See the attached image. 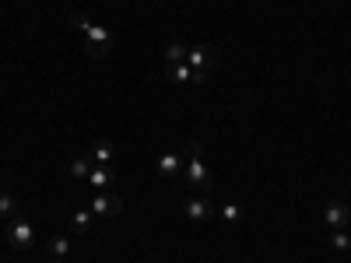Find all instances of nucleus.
I'll return each mask as SVG.
<instances>
[{"mask_svg":"<svg viewBox=\"0 0 351 263\" xmlns=\"http://www.w3.org/2000/svg\"><path fill=\"white\" fill-rule=\"evenodd\" d=\"M71 21H74L77 32L84 36V49H88V56H95V60H106V56L112 53V32H109V28L95 25L84 11H74Z\"/></svg>","mask_w":351,"mask_h":263,"instance_id":"f257e3e1","label":"nucleus"},{"mask_svg":"<svg viewBox=\"0 0 351 263\" xmlns=\"http://www.w3.org/2000/svg\"><path fill=\"white\" fill-rule=\"evenodd\" d=\"M186 165H183V183L190 193H211L215 190V179H211V172L208 165H204V155H200V144L190 140L186 144V151H183Z\"/></svg>","mask_w":351,"mask_h":263,"instance_id":"f03ea898","label":"nucleus"},{"mask_svg":"<svg viewBox=\"0 0 351 263\" xmlns=\"http://www.w3.org/2000/svg\"><path fill=\"white\" fill-rule=\"evenodd\" d=\"M186 64H190V84H204L211 77V71L221 64V53L211 42H200L186 49Z\"/></svg>","mask_w":351,"mask_h":263,"instance_id":"7ed1b4c3","label":"nucleus"},{"mask_svg":"<svg viewBox=\"0 0 351 263\" xmlns=\"http://www.w3.org/2000/svg\"><path fill=\"white\" fill-rule=\"evenodd\" d=\"M183 214H186L193 225H200V221L218 218V208L208 200V193H190V197H186V203H183Z\"/></svg>","mask_w":351,"mask_h":263,"instance_id":"20e7f679","label":"nucleus"},{"mask_svg":"<svg viewBox=\"0 0 351 263\" xmlns=\"http://www.w3.org/2000/svg\"><path fill=\"white\" fill-rule=\"evenodd\" d=\"M36 242V228H32V221L28 218H11V225H8V246L11 249H28Z\"/></svg>","mask_w":351,"mask_h":263,"instance_id":"39448f33","label":"nucleus"},{"mask_svg":"<svg viewBox=\"0 0 351 263\" xmlns=\"http://www.w3.org/2000/svg\"><path fill=\"white\" fill-rule=\"evenodd\" d=\"M123 211V197L116 190H106V193H95L92 197V214L95 218H116Z\"/></svg>","mask_w":351,"mask_h":263,"instance_id":"423d86ee","label":"nucleus"},{"mask_svg":"<svg viewBox=\"0 0 351 263\" xmlns=\"http://www.w3.org/2000/svg\"><path fill=\"white\" fill-rule=\"evenodd\" d=\"M183 165H186V158L180 155V151H165V155H158V162H155V172L162 175V179H180L183 175Z\"/></svg>","mask_w":351,"mask_h":263,"instance_id":"0eeeda50","label":"nucleus"},{"mask_svg":"<svg viewBox=\"0 0 351 263\" xmlns=\"http://www.w3.org/2000/svg\"><path fill=\"white\" fill-rule=\"evenodd\" d=\"M348 221H351V208L344 200H330L324 208V225L327 228H348Z\"/></svg>","mask_w":351,"mask_h":263,"instance_id":"6e6552de","label":"nucleus"},{"mask_svg":"<svg viewBox=\"0 0 351 263\" xmlns=\"http://www.w3.org/2000/svg\"><path fill=\"white\" fill-rule=\"evenodd\" d=\"M92 165H106V168H116V144L112 140H95L92 144Z\"/></svg>","mask_w":351,"mask_h":263,"instance_id":"1a4fd4ad","label":"nucleus"},{"mask_svg":"<svg viewBox=\"0 0 351 263\" xmlns=\"http://www.w3.org/2000/svg\"><path fill=\"white\" fill-rule=\"evenodd\" d=\"M88 183H92V190H95V193H106V190H112V183H116V168L92 165V172H88Z\"/></svg>","mask_w":351,"mask_h":263,"instance_id":"9d476101","label":"nucleus"},{"mask_svg":"<svg viewBox=\"0 0 351 263\" xmlns=\"http://www.w3.org/2000/svg\"><path fill=\"white\" fill-rule=\"evenodd\" d=\"M67 172L74 175V179H88V172H92V155H74L67 162Z\"/></svg>","mask_w":351,"mask_h":263,"instance_id":"9b49d317","label":"nucleus"},{"mask_svg":"<svg viewBox=\"0 0 351 263\" xmlns=\"http://www.w3.org/2000/svg\"><path fill=\"white\" fill-rule=\"evenodd\" d=\"M327 242H330V249H337V253H348V249H351V231H348V228H330Z\"/></svg>","mask_w":351,"mask_h":263,"instance_id":"f8f14e48","label":"nucleus"},{"mask_svg":"<svg viewBox=\"0 0 351 263\" xmlns=\"http://www.w3.org/2000/svg\"><path fill=\"white\" fill-rule=\"evenodd\" d=\"M92 221H95L92 208H77V211L71 214V228H74V231H88V228H92Z\"/></svg>","mask_w":351,"mask_h":263,"instance_id":"ddd939ff","label":"nucleus"},{"mask_svg":"<svg viewBox=\"0 0 351 263\" xmlns=\"http://www.w3.org/2000/svg\"><path fill=\"white\" fill-rule=\"evenodd\" d=\"M218 218L228 221V225H239V221L246 218V211L239 208V203H221V208H218Z\"/></svg>","mask_w":351,"mask_h":263,"instance_id":"4468645a","label":"nucleus"},{"mask_svg":"<svg viewBox=\"0 0 351 263\" xmlns=\"http://www.w3.org/2000/svg\"><path fill=\"white\" fill-rule=\"evenodd\" d=\"M165 77L176 84H190V64H165Z\"/></svg>","mask_w":351,"mask_h":263,"instance_id":"2eb2a0df","label":"nucleus"},{"mask_svg":"<svg viewBox=\"0 0 351 263\" xmlns=\"http://www.w3.org/2000/svg\"><path fill=\"white\" fill-rule=\"evenodd\" d=\"M186 49L190 46H183V42H169L165 46V64H186Z\"/></svg>","mask_w":351,"mask_h":263,"instance_id":"dca6fc26","label":"nucleus"},{"mask_svg":"<svg viewBox=\"0 0 351 263\" xmlns=\"http://www.w3.org/2000/svg\"><path fill=\"white\" fill-rule=\"evenodd\" d=\"M18 200L11 193H0V218H18Z\"/></svg>","mask_w":351,"mask_h":263,"instance_id":"f3484780","label":"nucleus"},{"mask_svg":"<svg viewBox=\"0 0 351 263\" xmlns=\"http://www.w3.org/2000/svg\"><path fill=\"white\" fill-rule=\"evenodd\" d=\"M67 253H71V242H67L64 236H53V239H49V256H53V260H64Z\"/></svg>","mask_w":351,"mask_h":263,"instance_id":"a211bd4d","label":"nucleus"},{"mask_svg":"<svg viewBox=\"0 0 351 263\" xmlns=\"http://www.w3.org/2000/svg\"><path fill=\"white\" fill-rule=\"evenodd\" d=\"M46 263H64V260H53V256H49V260H46Z\"/></svg>","mask_w":351,"mask_h":263,"instance_id":"6ab92c4d","label":"nucleus"},{"mask_svg":"<svg viewBox=\"0 0 351 263\" xmlns=\"http://www.w3.org/2000/svg\"><path fill=\"white\" fill-rule=\"evenodd\" d=\"M348 231H351V221H348Z\"/></svg>","mask_w":351,"mask_h":263,"instance_id":"aec40b11","label":"nucleus"}]
</instances>
